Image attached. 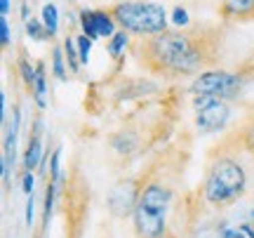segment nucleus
Segmentation results:
<instances>
[{
  "label": "nucleus",
  "instance_id": "11",
  "mask_svg": "<svg viewBox=\"0 0 254 238\" xmlns=\"http://www.w3.org/2000/svg\"><path fill=\"white\" fill-rule=\"evenodd\" d=\"M31 97L38 104V109H47V69L43 62H36V82Z\"/></svg>",
  "mask_w": 254,
  "mask_h": 238
},
{
  "label": "nucleus",
  "instance_id": "14",
  "mask_svg": "<svg viewBox=\"0 0 254 238\" xmlns=\"http://www.w3.org/2000/svg\"><path fill=\"white\" fill-rule=\"evenodd\" d=\"M64 55H66L68 71H71V74H80V69H82L80 52H78V43H75V38H73L71 33L64 38Z\"/></svg>",
  "mask_w": 254,
  "mask_h": 238
},
{
  "label": "nucleus",
  "instance_id": "20",
  "mask_svg": "<svg viewBox=\"0 0 254 238\" xmlns=\"http://www.w3.org/2000/svg\"><path fill=\"white\" fill-rule=\"evenodd\" d=\"M75 43H78V52H80L82 66H87V64H90V55H92V45H94V40H92V38H87L85 33H80V36L75 38Z\"/></svg>",
  "mask_w": 254,
  "mask_h": 238
},
{
  "label": "nucleus",
  "instance_id": "18",
  "mask_svg": "<svg viewBox=\"0 0 254 238\" xmlns=\"http://www.w3.org/2000/svg\"><path fill=\"white\" fill-rule=\"evenodd\" d=\"M26 36L31 40H36V43H43V40H50L47 38V31L43 26V21L40 19H28L26 21Z\"/></svg>",
  "mask_w": 254,
  "mask_h": 238
},
{
  "label": "nucleus",
  "instance_id": "1",
  "mask_svg": "<svg viewBox=\"0 0 254 238\" xmlns=\"http://www.w3.org/2000/svg\"><path fill=\"white\" fill-rule=\"evenodd\" d=\"M226 28L200 24L186 28H167L158 36L139 38L132 52L144 71L163 80L198 78L221 62Z\"/></svg>",
  "mask_w": 254,
  "mask_h": 238
},
{
  "label": "nucleus",
  "instance_id": "21",
  "mask_svg": "<svg viewBox=\"0 0 254 238\" xmlns=\"http://www.w3.org/2000/svg\"><path fill=\"white\" fill-rule=\"evenodd\" d=\"M170 24L177 28H186L190 26V17H189V12H186V7H174L172 9V14H170Z\"/></svg>",
  "mask_w": 254,
  "mask_h": 238
},
{
  "label": "nucleus",
  "instance_id": "5",
  "mask_svg": "<svg viewBox=\"0 0 254 238\" xmlns=\"http://www.w3.org/2000/svg\"><path fill=\"white\" fill-rule=\"evenodd\" d=\"M146 177H120L106 193V208L113 217H132L139 203V193L144 186Z\"/></svg>",
  "mask_w": 254,
  "mask_h": 238
},
{
  "label": "nucleus",
  "instance_id": "23",
  "mask_svg": "<svg viewBox=\"0 0 254 238\" xmlns=\"http://www.w3.org/2000/svg\"><path fill=\"white\" fill-rule=\"evenodd\" d=\"M33 186H36V174L31 172V170H24V177H21V189L26 196L33 193Z\"/></svg>",
  "mask_w": 254,
  "mask_h": 238
},
{
  "label": "nucleus",
  "instance_id": "26",
  "mask_svg": "<svg viewBox=\"0 0 254 238\" xmlns=\"http://www.w3.org/2000/svg\"><path fill=\"white\" fill-rule=\"evenodd\" d=\"M47 2H50V0H47Z\"/></svg>",
  "mask_w": 254,
  "mask_h": 238
},
{
  "label": "nucleus",
  "instance_id": "8",
  "mask_svg": "<svg viewBox=\"0 0 254 238\" xmlns=\"http://www.w3.org/2000/svg\"><path fill=\"white\" fill-rule=\"evenodd\" d=\"M141 144H144V135L136 128H132V125H125V128L116 130L109 137V147L123 158L134 156L136 151L141 149Z\"/></svg>",
  "mask_w": 254,
  "mask_h": 238
},
{
  "label": "nucleus",
  "instance_id": "3",
  "mask_svg": "<svg viewBox=\"0 0 254 238\" xmlns=\"http://www.w3.org/2000/svg\"><path fill=\"white\" fill-rule=\"evenodd\" d=\"M174 191L163 179H146L132 215L136 238H165Z\"/></svg>",
  "mask_w": 254,
  "mask_h": 238
},
{
  "label": "nucleus",
  "instance_id": "4",
  "mask_svg": "<svg viewBox=\"0 0 254 238\" xmlns=\"http://www.w3.org/2000/svg\"><path fill=\"white\" fill-rule=\"evenodd\" d=\"M111 14L116 17L118 26L134 38L158 36L170 28V14L160 2L151 0H120L111 5Z\"/></svg>",
  "mask_w": 254,
  "mask_h": 238
},
{
  "label": "nucleus",
  "instance_id": "12",
  "mask_svg": "<svg viewBox=\"0 0 254 238\" xmlns=\"http://www.w3.org/2000/svg\"><path fill=\"white\" fill-rule=\"evenodd\" d=\"M233 139H236V144L243 149L245 154H250V156L254 158V116L245 118V123L236 130Z\"/></svg>",
  "mask_w": 254,
  "mask_h": 238
},
{
  "label": "nucleus",
  "instance_id": "2",
  "mask_svg": "<svg viewBox=\"0 0 254 238\" xmlns=\"http://www.w3.org/2000/svg\"><path fill=\"white\" fill-rule=\"evenodd\" d=\"M247 191V170L240 158L231 151H224L209 160L205 182H202V198L212 208H228Z\"/></svg>",
  "mask_w": 254,
  "mask_h": 238
},
{
  "label": "nucleus",
  "instance_id": "13",
  "mask_svg": "<svg viewBox=\"0 0 254 238\" xmlns=\"http://www.w3.org/2000/svg\"><path fill=\"white\" fill-rule=\"evenodd\" d=\"M40 21H43V26H45V31H47V38L55 40L57 33H59V9H57V5L52 0L43 5V9H40Z\"/></svg>",
  "mask_w": 254,
  "mask_h": 238
},
{
  "label": "nucleus",
  "instance_id": "6",
  "mask_svg": "<svg viewBox=\"0 0 254 238\" xmlns=\"http://www.w3.org/2000/svg\"><path fill=\"white\" fill-rule=\"evenodd\" d=\"M78 26L82 28V33L92 40H99V38H111L118 33V21L111 14V9H87L82 7L78 12Z\"/></svg>",
  "mask_w": 254,
  "mask_h": 238
},
{
  "label": "nucleus",
  "instance_id": "22",
  "mask_svg": "<svg viewBox=\"0 0 254 238\" xmlns=\"http://www.w3.org/2000/svg\"><path fill=\"white\" fill-rule=\"evenodd\" d=\"M0 43H2V47H9V45H12V33H9V21H7V17H0Z\"/></svg>",
  "mask_w": 254,
  "mask_h": 238
},
{
  "label": "nucleus",
  "instance_id": "25",
  "mask_svg": "<svg viewBox=\"0 0 254 238\" xmlns=\"http://www.w3.org/2000/svg\"><path fill=\"white\" fill-rule=\"evenodd\" d=\"M7 12H9V0H0V14L7 17Z\"/></svg>",
  "mask_w": 254,
  "mask_h": 238
},
{
  "label": "nucleus",
  "instance_id": "16",
  "mask_svg": "<svg viewBox=\"0 0 254 238\" xmlns=\"http://www.w3.org/2000/svg\"><path fill=\"white\" fill-rule=\"evenodd\" d=\"M52 76L59 82L68 80V64H66V55H64V47L55 45L52 47Z\"/></svg>",
  "mask_w": 254,
  "mask_h": 238
},
{
  "label": "nucleus",
  "instance_id": "10",
  "mask_svg": "<svg viewBox=\"0 0 254 238\" xmlns=\"http://www.w3.org/2000/svg\"><path fill=\"white\" fill-rule=\"evenodd\" d=\"M40 132H43V120L36 118L33 130L28 132L26 151H24V170H31V172H36L38 167H40V163H43V158H45V151H43V137H40Z\"/></svg>",
  "mask_w": 254,
  "mask_h": 238
},
{
  "label": "nucleus",
  "instance_id": "9",
  "mask_svg": "<svg viewBox=\"0 0 254 238\" xmlns=\"http://www.w3.org/2000/svg\"><path fill=\"white\" fill-rule=\"evenodd\" d=\"M217 12L224 24H250L254 21V0H221Z\"/></svg>",
  "mask_w": 254,
  "mask_h": 238
},
{
  "label": "nucleus",
  "instance_id": "17",
  "mask_svg": "<svg viewBox=\"0 0 254 238\" xmlns=\"http://www.w3.org/2000/svg\"><path fill=\"white\" fill-rule=\"evenodd\" d=\"M17 71L21 76V82H24V87L28 90V94L33 92V82H36V66H31V62L26 59V55L21 52L17 59Z\"/></svg>",
  "mask_w": 254,
  "mask_h": 238
},
{
  "label": "nucleus",
  "instance_id": "19",
  "mask_svg": "<svg viewBox=\"0 0 254 238\" xmlns=\"http://www.w3.org/2000/svg\"><path fill=\"white\" fill-rule=\"evenodd\" d=\"M50 179L52 182H62V147H55L50 154Z\"/></svg>",
  "mask_w": 254,
  "mask_h": 238
},
{
  "label": "nucleus",
  "instance_id": "7",
  "mask_svg": "<svg viewBox=\"0 0 254 238\" xmlns=\"http://www.w3.org/2000/svg\"><path fill=\"white\" fill-rule=\"evenodd\" d=\"M231 120V101L214 99L195 111V130L200 135H217Z\"/></svg>",
  "mask_w": 254,
  "mask_h": 238
},
{
  "label": "nucleus",
  "instance_id": "24",
  "mask_svg": "<svg viewBox=\"0 0 254 238\" xmlns=\"http://www.w3.org/2000/svg\"><path fill=\"white\" fill-rule=\"evenodd\" d=\"M33 217H36V215H33V193H31L28 201H26V227L33 224Z\"/></svg>",
  "mask_w": 254,
  "mask_h": 238
},
{
  "label": "nucleus",
  "instance_id": "15",
  "mask_svg": "<svg viewBox=\"0 0 254 238\" xmlns=\"http://www.w3.org/2000/svg\"><path fill=\"white\" fill-rule=\"evenodd\" d=\"M129 47V33L127 31H123V28H118V33L116 36L109 38V45H106V52H109L111 59H123V55H125V50Z\"/></svg>",
  "mask_w": 254,
  "mask_h": 238
}]
</instances>
